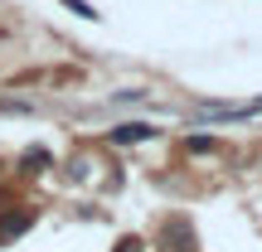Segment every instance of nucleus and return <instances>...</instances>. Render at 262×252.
<instances>
[{"mask_svg": "<svg viewBox=\"0 0 262 252\" xmlns=\"http://www.w3.org/2000/svg\"><path fill=\"white\" fill-rule=\"evenodd\" d=\"M29 223H34V214H10L5 223H0V238H15V233H25Z\"/></svg>", "mask_w": 262, "mask_h": 252, "instance_id": "nucleus-1", "label": "nucleus"}, {"mask_svg": "<svg viewBox=\"0 0 262 252\" xmlns=\"http://www.w3.org/2000/svg\"><path fill=\"white\" fill-rule=\"evenodd\" d=\"M150 136V126H117L112 131V141H122V146H126V141H146Z\"/></svg>", "mask_w": 262, "mask_h": 252, "instance_id": "nucleus-2", "label": "nucleus"}, {"mask_svg": "<svg viewBox=\"0 0 262 252\" xmlns=\"http://www.w3.org/2000/svg\"><path fill=\"white\" fill-rule=\"evenodd\" d=\"M117 252H141V243H122V247H117Z\"/></svg>", "mask_w": 262, "mask_h": 252, "instance_id": "nucleus-3", "label": "nucleus"}]
</instances>
